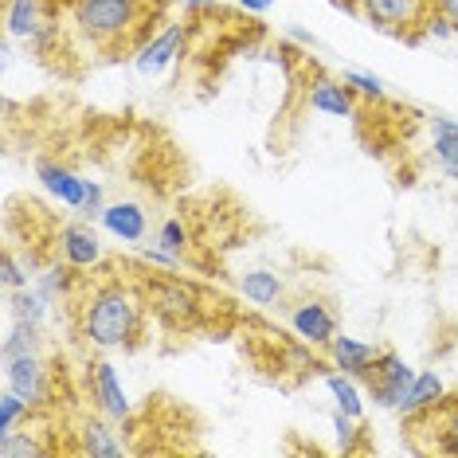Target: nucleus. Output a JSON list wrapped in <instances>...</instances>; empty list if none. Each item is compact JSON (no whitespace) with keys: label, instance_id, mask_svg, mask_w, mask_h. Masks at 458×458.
<instances>
[{"label":"nucleus","instance_id":"1","mask_svg":"<svg viewBox=\"0 0 458 458\" xmlns=\"http://www.w3.org/2000/svg\"><path fill=\"white\" fill-rule=\"evenodd\" d=\"M82 341L95 349H126L141 333V294L126 283H106L90 290L79 318Z\"/></svg>","mask_w":458,"mask_h":458},{"label":"nucleus","instance_id":"2","mask_svg":"<svg viewBox=\"0 0 458 458\" xmlns=\"http://www.w3.org/2000/svg\"><path fill=\"white\" fill-rule=\"evenodd\" d=\"M149 0H71V20L95 47L130 44L141 32Z\"/></svg>","mask_w":458,"mask_h":458},{"label":"nucleus","instance_id":"3","mask_svg":"<svg viewBox=\"0 0 458 458\" xmlns=\"http://www.w3.org/2000/svg\"><path fill=\"white\" fill-rule=\"evenodd\" d=\"M357 13L372 28L392 36H423L427 20L435 16V0H357Z\"/></svg>","mask_w":458,"mask_h":458},{"label":"nucleus","instance_id":"4","mask_svg":"<svg viewBox=\"0 0 458 458\" xmlns=\"http://www.w3.org/2000/svg\"><path fill=\"white\" fill-rule=\"evenodd\" d=\"M184 47H189V28H184L181 20H173L161 32L145 36L138 44V51H133V71H138L141 79H161L165 71H173L184 59Z\"/></svg>","mask_w":458,"mask_h":458},{"label":"nucleus","instance_id":"5","mask_svg":"<svg viewBox=\"0 0 458 458\" xmlns=\"http://www.w3.org/2000/svg\"><path fill=\"white\" fill-rule=\"evenodd\" d=\"M411 380H415V369L388 349H380V357L372 360L369 377H364V384H369V392H372V403L388 408V411H400V403L408 400Z\"/></svg>","mask_w":458,"mask_h":458},{"label":"nucleus","instance_id":"6","mask_svg":"<svg viewBox=\"0 0 458 458\" xmlns=\"http://www.w3.org/2000/svg\"><path fill=\"white\" fill-rule=\"evenodd\" d=\"M4 388H13L16 395H24L32 408H47L51 400V380H47V364L39 352L16 357L4 364Z\"/></svg>","mask_w":458,"mask_h":458},{"label":"nucleus","instance_id":"7","mask_svg":"<svg viewBox=\"0 0 458 458\" xmlns=\"http://www.w3.org/2000/svg\"><path fill=\"white\" fill-rule=\"evenodd\" d=\"M90 395H95L98 411L106 415V420H130L133 415V403L126 395V384H122L118 369H114L110 360H95L90 364Z\"/></svg>","mask_w":458,"mask_h":458},{"label":"nucleus","instance_id":"8","mask_svg":"<svg viewBox=\"0 0 458 458\" xmlns=\"http://www.w3.org/2000/svg\"><path fill=\"white\" fill-rule=\"evenodd\" d=\"M290 329H294L306 345H318V349L326 345L329 349V341L337 337V318H333V310L326 306V301L306 298L290 310Z\"/></svg>","mask_w":458,"mask_h":458},{"label":"nucleus","instance_id":"9","mask_svg":"<svg viewBox=\"0 0 458 458\" xmlns=\"http://www.w3.org/2000/svg\"><path fill=\"white\" fill-rule=\"evenodd\" d=\"M59 255L75 270H90L102 263V235L90 227V220H75L59 227Z\"/></svg>","mask_w":458,"mask_h":458},{"label":"nucleus","instance_id":"10","mask_svg":"<svg viewBox=\"0 0 458 458\" xmlns=\"http://www.w3.org/2000/svg\"><path fill=\"white\" fill-rule=\"evenodd\" d=\"M4 28H8V39H20V44H36V39L51 28L44 0H8V8H4Z\"/></svg>","mask_w":458,"mask_h":458},{"label":"nucleus","instance_id":"11","mask_svg":"<svg viewBox=\"0 0 458 458\" xmlns=\"http://www.w3.org/2000/svg\"><path fill=\"white\" fill-rule=\"evenodd\" d=\"M36 176L59 204H67L71 212H82V200H87V184L90 181H82L79 173H71L67 165H55V161H39Z\"/></svg>","mask_w":458,"mask_h":458},{"label":"nucleus","instance_id":"12","mask_svg":"<svg viewBox=\"0 0 458 458\" xmlns=\"http://www.w3.org/2000/svg\"><path fill=\"white\" fill-rule=\"evenodd\" d=\"M102 232L122 239V243H141L145 232H149V216H145L141 204L133 200H118V204H106V212L98 216Z\"/></svg>","mask_w":458,"mask_h":458},{"label":"nucleus","instance_id":"13","mask_svg":"<svg viewBox=\"0 0 458 458\" xmlns=\"http://www.w3.org/2000/svg\"><path fill=\"white\" fill-rule=\"evenodd\" d=\"M446 400V384L439 372H415L411 388H408V400L400 403V415L403 420H423V415H431L439 403Z\"/></svg>","mask_w":458,"mask_h":458},{"label":"nucleus","instance_id":"14","mask_svg":"<svg viewBox=\"0 0 458 458\" xmlns=\"http://www.w3.org/2000/svg\"><path fill=\"white\" fill-rule=\"evenodd\" d=\"M380 357V349L377 345H369V341H360V337H333L329 341V360H333V369H341V372H349V377H357L364 380L369 377V369H372V360Z\"/></svg>","mask_w":458,"mask_h":458},{"label":"nucleus","instance_id":"15","mask_svg":"<svg viewBox=\"0 0 458 458\" xmlns=\"http://www.w3.org/2000/svg\"><path fill=\"white\" fill-rule=\"evenodd\" d=\"M310 110L318 114H329V118H357V102H352V90L345 82L337 79H314V87H310Z\"/></svg>","mask_w":458,"mask_h":458},{"label":"nucleus","instance_id":"16","mask_svg":"<svg viewBox=\"0 0 458 458\" xmlns=\"http://www.w3.org/2000/svg\"><path fill=\"white\" fill-rule=\"evenodd\" d=\"M431 153L439 173L458 181V118H443V114L431 118Z\"/></svg>","mask_w":458,"mask_h":458},{"label":"nucleus","instance_id":"17","mask_svg":"<svg viewBox=\"0 0 458 458\" xmlns=\"http://www.w3.org/2000/svg\"><path fill=\"white\" fill-rule=\"evenodd\" d=\"M79 454H90V458H122L126 454V443L110 431V423L102 420H87L79 427Z\"/></svg>","mask_w":458,"mask_h":458},{"label":"nucleus","instance_id":"18","mask_svg":"<svg viewBox=\"0 0 458 458\" xmlns=\"http://www.w3.org/2000/svg\"><path fill=\"white\" fill-rule=\"evenodd\" d=\"M239 290L255 306H278L283 301V278L275 270H247V275H239Z\"/></svg>","mask_w":458,"mask_h":458},{"label":"nucleus","instance_id":"19","mask_svg":"<svg viewBox=\"0 0 458 458\" xmlns=\"http://www.w3.org/2000/svg\"><path fill=\"white\" fill-rule=\"evenodd\" d=\"M8 310H13V321H24V326L44 329V321L51 314V301L39 294L36 286H24V290H13V294H8Z\"/></svg>","mask_w":458,"mask_h":458},{"label":"nucleus","instance_id":"20","mask_svg":"<svg viewBox=\"0 0 458 458\" xmlns=\"http://www.w3.org/2000/svg\"><path fill=\"white\" fill-rule=\"evenodd\" d=\"M326 388L333 395V403H337L345 415H352V420H364V395L357 388V377H349V372L333 369L326 372Z\"/></svg>","mask_w":458,"mask_h":458},{"label":"nucleus","instance_id":"21","mask_svg":"<svg viewBox=\"0 0 458 458\" xmlns=\"http://www.w3.org/2000/svg\"><path fill=\"white\" fill-rule=\"evenodd\" d=\"M39 326H24V321H13L4 333V341H0V364L16 360V357H28V352H39Z\"/></svg>","mask_w":458,"mask_h":458},{"label":"nucleus","instance_id":"22","mask_svg":"<svg viewBox=\"0 0 458 458\" xmlns=\"http://www.w3.org/2000/svg\"><path fill=\"white\" fill-rule=\"evenodd\" d=\"M32 403L24 400V395H16L13 388H4L0 392V439L4 435H13V431H20V423H28L32 420Z\"/></svg>","mask_w":458,"mask_h":458},{"label":"nucleus","instance_id":"23","mask_svg":"<svg viewBox=\"0 0 458 458\" xmlns=\"http://www.w3.org/2000/svg\"><path fill=\"white\" fill-rule=\"evenodd\" d=\"M71 283H75V267H71L67 259H64V263H51L44 275H36V283H32V286H36L47 301H55L59 294H67Z\"/></svg>","mask_w":458,"mask_h":458},{"label":"nucleus","instance_id":"24","mask_svg":"<svg viewBox=\"0 0 458 458\" xmlns=\"http://www.w3.org/2000/svg\"><path fill=\"white\" fill-rule=\"evenodd\" d=\"M44 454H47V446L39 443L28 427H20V431L0 439V458H44Z\"/></svg>","mask_w":458,"mask_h":458},{"label":"nucleus","instance_id":"25","mask_svg":"<svg viewBox=\"0 0 458 458\" xmlns=\"http://www.w3.org/2000/svg\"><path fill=\"white\" fill-rule=\"evenodd\" d=\"M435 415H439V451H446V454H458V395H454V403H439V408H435Z\"/></svg>","mask_w":458,"mask_h":458},{"label":"nucleus","instance_id":"26","mask_svg":"<svg viewBox=\"0 0 458 458\" xmlns=\"http://www.w3.org/2000/svg\"><path fill=\"white\" fill-rule=\"evenodd\" d=\"M157 247H165V251L176 259H184V251H189V227L181 220H165L157 227Z\"/></svg>","mask_w":458,"mask_h":458},{"label":"nucleus","instance_id":"27","mask_svg":"<svg viewBox=\"0 0 458 458\" xmlns=\"http://www.w3.org/2000/svg\"><path fill=\"white\" fill-rule=\"evenodd\" d=\"M341 82L352 90V95H364V98H384V79L372 75V71H345Z\"/></svg>","mask_w":458,"mask_h":458},{"label":"nucleus","instance_id":"28","mask_svg":"<svg viewBox=\"0 0 458 458\" xmlns=\"http://www.w3.org/2000/svg\"><path fill=\"white\" fill-rule=\"evenodd\" d=\"M0 270H4V275H0V278H4V290H8V294H13V290H24V286H32V283H36V278H32V270H24V267H20V259H16L13 247H8V251H4V267H0Z\"/></svg>","mask_w":458,"mask_h":458},{"label":"nucleus","instance_id":"29","mask_svg":"<svg viewBox=\"0 0 458 458\" xmlns=\"http://www.w3.org/2000/svg\"><path fill=\"white\" fill-rule=\"evenodd\" d=\"M357 423L360 420H352V415H345V411H333V431H337V443H341V451H357Z\"/></svg>","mask_w":458,"mask_h":458},{"label":"nucleus","instance_id":"30","mask_svg":"<svg viewBox=\"0 0 458 458\" xmlns=\"http://www.w3.org/2000/svg\"><path fill=\"white\" fill-rule=\"evenodd\" d=\"M106 212V196H102V184L98 181H90L87 184V200H82V220H98V216Z\"/></svg>","mask_w":458,"mask_h":458},{"label":"nucleus","instance_id":"31","mask_svg":"<svg viewBox=\"0 0 458 458\" xmlns=\"http://www.w3.org/2000/svg\"><path fill=\"white\" fill-rule=\"evenodd\" d=\"M423 36H427V39H454V36H458V24H454V20H446L443 13H435L431 20H427Z\"/></svg>","mask_w":458,"mask_h":458},{"label":"nucleus","instance_id":"32","mask_svg":"<svg viewBox=\"0 0 458 458\" xmlns=\"http://www.w3.org/2000/svg\"><path fill=\"white\" fill-rule=\"evenodd\" d=\"M141 259L145 263H157V267H181V259L169 255L165 247H141Z\"/></svg>","mask_w":458,"mask_h":458},{"label":"nucleus","instance_id":"33","mask_svg":"<svg viewBox=\"0 0 458 458\" xmlns=\"http://www.w3.org/2000/svg\"><path fill=\"white\" fill-rule=\"evenodd\" d=\"M239 8H243V13H251V16H263V13L275 8V0H239Z\"/></svg>","mask_w":458,"mask_h":458},{"label":"nucleus","instance_id":"34","mask_svg":"<svg viewBox=\"0 0 458 458\" xmlns=\"http://www.w3.org/2000/svg\"><path fill=\"white\" fill-rule=\"evenodd\" d=\"M435 13H443L446 20H454L458 24V0H435Z\"/></svg>","mask_w":458,"mask_h":458},{"label":"nucleus","instance_id":"35","mask_svg":"<svg viewBox=\"0 0 458 458\" xmlns=\"http://www.w3.org/2000/svg\"><path fill=\"white\" fill-rule=\"evenodd\" d=\"M290 39H294V44H301V47H314V36H310L306 28H290Z\"/></svg>","mask_w":458,"mask_h":458}]
</instances>
